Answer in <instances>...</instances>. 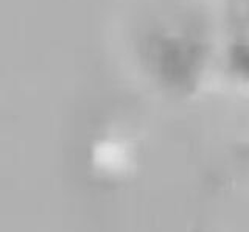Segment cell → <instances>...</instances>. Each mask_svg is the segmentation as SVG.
<instances>
[{"mask_svg":"<svg viewBox=\"0 0 249 232\" xmlns=\"http://www.w3.org/2000/svg\"><path fill=\"white\" fill-rule=\"evenodd\" d=\"M228 67L238 81L249 86V41H238L229 49Z\"/></svg>","mask_w":249,"mask_h":232,"instance_id":"obj_1","label":"cell"},{"mask_svg":"<svg viewBox=\"0 0 249 232\" xmlns=\"http://www.w3.org/2000/svg\"><path fill=\"white\" fill-rule=\"evenodd\" d=\"M238 5L241 6V13H243V18L249 20V0H238Z\"/></svg>","mask_w":249,"mask_h":232,"instance_id":"obj_2","label":"cell"}]
</instances>
